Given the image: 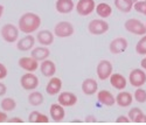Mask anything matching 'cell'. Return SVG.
<instances>
[{"mask_svg":"<svg viewBox=\"0 0 146 125\" xmlns=\"http://www.w3.org/2000/svg\"><path fill=\"white\" fill-rule=\"evenodd\" d=\"M18 27L23 34H33L41 27V18L34 12H26L20 17Z\"/></svg>","mask_w":146,"mask_h":125,"instance_id":"obj_1","label":"cell"},{"mask_svg":"<svg viewBox=\"0 0 146 125\" xmlns=\"http://www.w3.org/2000/svg\"><path fill=\"white\" fill-rule=\"evenodd\" d=\"M19 27L13 23H5L0 29V35H1L3 40L7 43H17V41L19 40Z\"/></svg>","mask_w":146,"mask_h":125,"instance_id":"obj_2","label":"cell"},{"mask_svg":"<svg viewBox=\"0 0 146 125\" xmlns=\"http://www.w3.org/2000/svg\"><path fill=\"white\" fill-rule=\"evenodd\" d=\"M54 35L60 39L70 37L75 33V27L70 21H60L54 26Z\"/></svg>","mask_w":146,"mask_h":125,"instance_id":"obj_3","label":"cell"},{"mask_svg":"<svg viewBox=\"0 0 146 125\" xmlns=\"http://www.w3.org/2000/svg\"><path fill=\"white\" fill-rule=\"evenodd\" d=\"M40 84V80L34 72L26 71L25 74L20 77V85L23 90L26 91H33L36 90V88Z\"/></svg>","mask_w":146,"mask_h":125,"instance_id":"obj_4","label":"cell"},{"mask_svg":"<svg viewBox=\"0 0 146 125\" xmlns=\"http://www.w3.org/2000/svg\"><path fill=\"white\" fill-rule=\"evenodd\" d=\"M113 72V66L109 60H101L96 67L97 77L101 81H106Z\"/></svg>","mask_w":146,"mask_h":125,"instance_id":"obj_5","label":"cell"},{"mask_svg":"<svg viewBox=\"0 0 146 125\" xmlns=\"http://www.w3.org/2000/svg\"><path fill=\"white\" fill-rule=\"evenodd\" d=\"M124 27L125 29L131 33V34H135V35H145L146 34V27H145V23H143L140 20L135 19V18H131L127 19L124 23Z\"/></svg>","mask_w":146,"mask_h":125,"instance_id":"obj_6","label":"cell"},{"mask_svg":"<svg viewBox=\"0 0 146 125\" xmlns=\"http://www.w3.org/2000/svg\"><path fill=\"white\" fill-rule=\"evenodd\" d=\"M88 31L92 35H103L109 31V23L102 18L94 19L88 25Z\"/></svg>","mask_w":146,"mask_h":125,"instance_id":"obj_7","label":"cell"},{"mask_svg":"<svg viewBox=\"0 0 146 125\" xmlns=\"http://www.w3.org/2000/svg\"><path fill=\"white\" fill-rule=\"evenodd\" d=\"M96 9V3L95 0H78L75 5L76 13L81 17H88L92 14V12Z\"/></svg>","mask_w":146,"mask_h":125,"instance_id":"obj_8","label":"cell"},{"mask_svg":"<svg viewBox=\"0 0 146 125\" xmlns=\"http://www.w3.org/2000/svg\"><path fill=\"white\" fill-rule=\"evenodd\" d=\"M129 82L132 86L139 88L146 83V72L143 68H136L133 69L129 75Z\"/></svg>","mask_w":146,"mask_h":125,"instance_id":"obj_9","label":"cell"},{"mask_svg":"<svg viewBox=\"0 0 146 125\" xmlns=\"http://www.w3.org/2000/svg\"><path fill=\"white\" fill-rule=\"evenodd\" d=\"M18 66L25 71L34 72L40 68V62L33 56H22L18 61Z\"/></svg>","mask_w":146,"mask_h":125,"instance_id":"obj_10","label":"cell"},{"mask_svg":"<svg viewBox=\"0 0 146 125\" xmlns=\"http://www.w3.org/2000/svg\"><path fill=\"white\" fill-rule=\"evenodd\" d=\"M127 46H129L127 40L123 36H119L110 42V45H109V51H110L111 54H115V55L121 54L127 49Z\"/></svg>","mask_w":146,"mask_h":125,"instance_id":"obj_11","label":"cell"},{"mask_svg":"<svg viewBox=\"0 0 146 125\" xmlns=\"http://www.w3.org/2000/svg\"><path fill=\"white\" fill-rule=\"evenodd\" d=\"M77 101H78L77 95H75L71 91H61L57 95V102L64 108H70L76 105Z\"/></svg>","mask_w":146,"mask_h":125,"instance_id":"obj_12","label":"cell"},{"mask_svg":"<svg viewBox=\"0 0 146 125\" xmlns=\"http://www.w3.org/2000/svg\"><path fill=\"white\" fill-rule=\"evenodd\" d=\"M35 42H36L35 36H33L32 34H26L23 37L17 41V49L20 52H29L35 47Z\"/></svg>","mask_w":146,"mask_h":125,"instance_id":"obj_13","label":"cell"},{"mask_svg":"<svg viewBox=\"0 0 146 125\" xmlns=\"http://www.w3.org/2000/svg\"><path fill=\"white\" fill-rule=\"evenodd\" d=\"M61 91H62V80L57 76L50 77L46 85V92L49 96H55L58 95Z\"/></svg>","mask_w":146,"mask_h":125,"instance_id":"obj_14","label":"cell"},{"mask_svg":"<svg viewBox=\"0 0 146 125\" xmlns=\"http://www.w3.org/2000/svg\"><path fill=\"white\" fill-rule=\"evenodd\" d=\"M49 117L50 119H53L55 123H60L62 122L66 117V110L64 106L61 105L58 102L57 103H53L49 106Z\"/></svg>","mask_w":146,"mask_h":125,"instance_id":"obj_15","label":"cell"},{"mask_svg":"<svg viewBox=\"0 0 146 125\" xmlns=\"http://www.w3.org/2000/svg\"><path fill=\"white\" fill-rule=\"evenodd\" d=\"M109 81H110V84L112 88H115L116 90H124L127 85V80L124 75H121L119 72H112L111 76L109 77Z\"/></svg>","mask_w":146,"mask_h":125,"instance_id":"obj_16","label":"cell"},{"mask_svg":"<svg viewBox=\"0 0 146 125\" xmlns=\"http://www.w3.org/2000/svg\"><path fill=\"white\" fill-rule=\"evenodd\" d=\"M97 101H98L102 105L105 106H112L116 104V97L111 91H109L106 89L97 91Z\"/></svg>","mask_w":146,"mask_h":125,"instance_id":"obj_17","label":"cell"},{"mask_svg":"<svg viewBox=\"0 0 146 125\" xmlns=\"http://www.w3.org/2000/svg\"><path fill=\"white\" fill-rule=\"evenodd\" d=\"M54 39H55L54 32L48 31V29H42V31L38 32V34H36V41H38L39 45H41V46L48 47V46L53 45Z\"/></svg>","mask_w":146,"mask_h":125,"instance_id":"obj_18","label":"cell"},{"mask_svg":"<svg viewBox=\"0 0 146 125\" xmlns=\"http://www.w3.org/2000/svg\"><path fill=\"white\" fill-rule=\"evenodd\" d=\"M74 0H56L55 1V9L60 14H69L75 8Z\"/></svg>","mask_w":146,"mask_h":125,"instance_id":"obj_19","label":"cell"},{"mask_svg":"<svg viewBox=\"0 0 146 125\" xmlns=\"http://www.w3.org/2000/svg\"><path fill=\"white\" fill-rule=\"evenodd\" d=\"M81 88H82V91H83L84 95L92 96V95L97 94V91H98V83H97V81L95 78L88 77L82 82Z\"/></svg>","mask_w":146,"mask_h":125,"instance_id":"obj_20","label":"cell"},{"mask_svg":"<svg viewBox=\"0 0 146 125\" xmlns=\"http://www.w3.org/2000/svg\"><path fill=\"white\" fill-rule=\"evenodd\" d=\"M40 71L44 77L50 78V77L55 76V74H56V64L52 60L47 59L40 63Z\"/></svg>","mask_w":146,"mask_h":125,"instance_id":"obj_21","label":"cell"},{"mask_svg":"<svg viewBox=\"0 0 146 125\" xmlns=\"http://www.w3.org/2000/svg\"><path fill=\"white\" fill-rule=\"evenodd\" d=\"M31 56H33L39 62H42L50 56V51L46 46H38V47H34L31 51Z\"/></svg>","mask_w":146,"mask_h":125,"instance_id":"obj_22","label":"cell"},{"mask_svg":"<svg viewBox=\"0 0 146 125\" xmlns=\"http://www.w3.org/2000/svg\"><path fill=\"white\" fill-rule=\"evenodd\" d=\"M133 102V95L129 91L120 90L116 96V104L120 108H129Z\"/></svg>","mask_w":146,"mask_h":125,"instance_id":"obj_23","label":"cell"},{"mask_svg":"<svg viewBox=\"0 0 146 125\" xmlns=\"http://www.w3.org/2000/svg\"><path fill=\"white\" fill-rule=\"evenodd\" d=\"M28 122L32 124H47L49 123V117L40 111H32L28 116Z\"/></svg>","mask_w":146,"mask_h":125,"instance_id":"obj_24","label":"cell"},{"mask_svg":"<svg viewBox=\"0 0 146 125\" xmlns=\"http://www.w3.org/2000/svg\"><path fill=\"white\" fill-rule=\"evenodd\" d=\"M96 14L102 19H106L109 17H111L112 14V7L109 5L108 3H100L98 5H96Z\"/></svg>","mask_w":146,"mask_h":125,"instance_id":"obj_25","label":"cell"},{"mask_svg":"<svg viewBox=\"0 0 146 125\" xmlns=\"http://www.w3.org/2000/svg\"><path fill=\"white\" fill-rule=\"evenodd\" d=\"M43 102H44V97H43L42 92L35 91V90L29 92V95H28V103L32 106H40Z\"/></svg>","mask_w":146,"mask_h":125,"instance_id":"obj_26","label":"cell"},{"mask_svg":"<svg viewBox=\"0 0 146 125\" xmlns=\"http://www.w3.org/2000/svg\"><path fill=\"white\" fill-rule=\"evenodd\" d=\"M115 7L121 13H129L133 9L132 0H115Z\"/></svg>","mask_w":146,"mask_h":125,"instance_id":"obj_27","label":"cell"},{"mask_svg":"<svg viewBox=\"0 0 146 125\" xmlns=\"http://www.w3.org/2000/svg\"><path fill=\"white\" fill-rule=\"evenodd\" d=\"M17 101L14 98L12 97H4L1 99V102H0V108L1 110L6 111V112H12L17 109Z\"/></svg>","mask_w":146,"mask_h":125,"instance_id":"obj_28","label":"cell"},{"mask_svg":"<svg viewBox=\"0 0 146 125\" xmlns=\"http://www.w3.org/2000/svg\"><path fill=\"white\" fill-rule=\"evenodd\" d=\"M133 99L138 103H145L146 102V90L143 89V86L136 88V91L133 94Z\"/></svg>","mask_w":146,"mask_h":125,"instance_id":"obj_29","label":"cell"},{"mask_svg":"<svg viewBox=\"0 0 146 125\" xmlns=\"http://www.w3.org/2000/svg\"><path fill=\"white\" fill-rule=\"evenodd\" d=\"M136 53L139 55H146V34L143 35L136 45Z\"/></svg>","mask_w":146,"mask_h":125,"instance_id":"obj_30","label":"cell"},{"mask_svg":"<svg viewBox=\"0 0 146 125\" xmlns=\"http://www.w3.org/2000/svg\"><path fill=\"white\" fill-rule=\"evenodd\" d=\"M133 9L143 15H146V0H138L133 4Z\"/></svg>","mask_w":146,"mask_h":125,"instance_id":"obj_31","label":"cell"},{"mask_svg":"<svg viewBox=\"0 0 146 125\" xmlns=\"http://www.w3.org/2000/svg\"><path fill=\"white\" fill-rule=\"evenodd\" d=\"M140 114H143V110L141 109H139V108H137V106H135V108H132L130 111H129V118H130V120L132 122V123H135L136 122V119L138 118V116L140 115Z\"/></svg>","mask_w":146,"mask_h":125,"instance_id":"obj_32","label":"cell"},{"mask_svg":"<svg viewBox=\"0 0 146 125\" xmlns=\"http://www.w3.org/2000/svg\"><path fill=\"white\" fill-rule=\"evenodd\" d=\"M7 76H8V69H7V67L4 63L0 62V81L5 80Z\"/></svg>","mask_w":146,"mask_h":125,"instance_id":"obj_33","label":"cell"},{"mask_svg":"<svg viewBox=\"0 0 146 125\" xmlns=\"http://www.w3.org/2000/svg\"><path fill=\"white\" fill-rule=\"evenodd\" d=\"M116 123L117 124H129L131 123L129 116H118L117 119H116Z\"/></svg>","mask_w":146,"mask_h":125,"instance_id":"obj_34","label":"cell"},{"mask_svg":"<svg viewBox=\"0 0 146 125\" xmlns=\"http://www.w3.org/2000/svg\"><path fill=\"white\" fill-rule=\"evenodd\" d=\"M7 123H9V124H23V119L20 117H11L7 119Z\"/></svg>","mask_w":146,"mask_h":125,"instance_id":"obj_35","label":"cell"},{"mask_svg":"<svg viewBox=\"0 0 146 125\" xmlns=\"http://www.w3.org/2000/svg\"><path fill=\"white\" fill-rule=\"evenodd\" d=\"M135 123H136V124H146V115L144 114V112L138 116V118L136 119Z\"/></svg>","mask_w":146,"mask_h":125,"instance_id":"obj_36","label":"cell"},{"mask_svg":"<svg viewBox=\"0 0 146 125\" xmlns=\"http://www.w3.org/2000/svg\"><path fill=\"white\" fill-rule=\"evenodd\" d=\"M7 94V86L5 83L0 82V97H4Z\"/></svg>","mask_w":146,"mask_h":125,"instance_id":"obj_37","label":"cell"},{"mask_svg":"<svg viewBox=\"0 0 146 125\" xmlns=\"http://www.w3.org/2000/svg\"><path fill=\"white\" fill-rule=\"evenodd\" d=\"M7 119H8L7 112H6V111H4V110H0V124L7 122Z\"/></svg>","mask_w":146,"mask_h":125,"instance_id":"obj_38","label":"cell"},{"mask_svg":"<svg viewBox=\"0 0 146 125\" xmlns=\"http://www.w3.org/2000/svg\"><path fill=\"white\" fill-rule=\"evenodd\" d=\"M84 123H88V124H91V123H97V118L92 115H88L84 119Z\"/></svg>","mask_w":146,"mask_h":125,"instance_id":"obj_39","label":"cell"},{"mask_svg":"<svg viewBox=\"0 0 146 125\" xmlns=\"http://www.w3.org/2000/svg\"><path fill=\"white\" fill-rule=\"evenodd\" d=\"M140 66H141V68H143L144 70H146V55H145V57L141 60V62H140Z\"/></svg>","mask_w":146,"mask_h":125,"instance_id":"obj_40","label":"cell"},{"mask_svg":"<svg viewBox=\"0 0 146 125\" xmlns=\"http://www.w3.org/2000/svg\"><path fill=\"white\" fill-rule=\"evenodd\" d=\"M4 12H5V7L0 4V19H1V17H3V14H4Z\"/></svg>","mask_w":146,"mask_h":125,"instance_id":"obj_41","label":"cell"},{"mask_svg":"<svg viewBox=\"0 0 146 125\" xmlns=\"http://www.w3.org/2000/svg\"><path fill=\"white\" fill-rule=\"evenodd\" d=\"M72 123H82L81 120H72Z\"/></svg>","mask_w":146,"mask_h":125,"instance_id":"obj_42","label":"cell"},{"mask_svg":"<svg viewBox=\"0 0 146 125\" xmlns=\"http://www.w3.org/2000/svg\"><path fill=\"white\" fill-rule=\"evenodd\" d=\"M132 1H133V4H135V3H137V1H138V0H132Z\"/></svg>","mask_w":146,"mask_h":125,"instance_id":"obj_43","label":"cell"},{"mask_svg":"<svg viewBox=\"0 0 146 125\" xmlns=\"http://www.w3.org/2000/svg\"><path fill=\"white\" fill-rule=\"evenodd\" d=\"M145 27H146V22H145Z\"/></svg>","mask_w":146,"mask_h":125,"instance_id":"obj_44","label":"cell"}]
</instances>
